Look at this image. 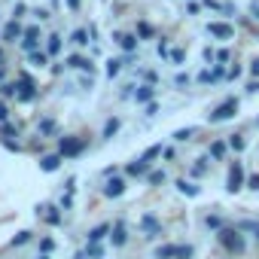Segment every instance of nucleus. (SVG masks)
<instances>
[{"label": "nucleus", "instance_id": "nucleus-12", "mask_svg": "<svg viewBox=\"0 0 259 259\" xmlns=\"http://www.w3.org/2000/svg\"><path fill=\"white\" fill-rule=\"evenodd\" d=\"M22 34H25V28H22L16 19H10V22L4 25V31H0V40H4V43H19Z\"/></svg>", "mask_w": 259, "mask_h": 259}, {"label": "nucleus", "instance_id": "nucleus-43", "mask_svg": "<svg viewBox=\"0 0 259 259\" xmlns=\"http://www.w3.org/2000/svg\"><path fill=\"white\" fill-rule=\"evenodd\" d=\"M168 58H171L174 64H183V61H186V55H183V49H171V55H168Z\"/></svg>", "mask_w": 259, "mask_h": 259}, {"label": "nucleus", "instance_id": "nucleus-45", "mask_svg": "<svg viewBox=\"0 0 259 259\" xmlns=\"http://www.w3.org/2000/svg\"><path fill=\"white\" fill-rule=\"evenodd\" d=\"M247 189H253V192H259V174H253V177H247Z\"/></svg>", "mask_w": 259, "mask_h": 259}, {"label": "nucleus", "instance_id": "nucleus-10", "mask_svg": "<svg viewBox=\"0 0 259 259\" xmlns=\"http://www.w3.org/2000/svg\"><path fill=\"white\" fill-rule=\"evenodd\" d=\"M113 40L122 46V52H138V46H141L138 34H128V31H113Z\"/></svg>", "mask_w": 259, "mask_h": 259}, {"label": "nucleus", "instance_id": "nucleus-41", "mask_svg": "<svg viewBox=\"0 0 259 259\" xmlns=\"http://www.w3.org/2000/svg\"><path fill=\"white\" fill-rule=\"evenodd\" d=\"M52 250H55V241H52V238H43V241H40V253H46V256H49Z\"/></svg>", "mask_w": 259, "mask_h": 259}, {"label": "nucleus", "instance_id": "nucleus-47", "mask_svg": "<svg viewBox=\"0 0 259 259\" xmlns=\"http://www.w3.org/2000/svg\"><path fill=\"white\" fill-rule=\"evenodd\" d=\"M238 76H241V67H238V64H235V67H229V70H226V79H238Z\"/></svg>", "mask_w": 259, "mask_h": 259}, {"label": "nucleus", "instance_id": "nucleus-59", "mask_svg": "<svg viewBox=\"0 0 259 259\" xmlns=\"http://www.w3.org/2000/svg\"><path fill=\"white\" fill-rule=\"evenodd\" d=\"M0 67H7V55H4V49H0Z\"/></svg>", "mask_w": 259, "mask_h": 259}, {"label": "nucleus", "instance_id": "nucleus-2", "mask_svg": "<svg viewBox=\"0 0 259 259\" xmlns=\"http://www.w3.org/2000/svg\"><path fill=\"white\" fill-rule=\"evenodd\" d=\"M235 113H238V98H226L217 110L207 113V122H210V125H220V122H229Z\"/></svg>", "mask_w": 259, "mask_h": 259}, {"label": "nucleus", "instance_id": "nucleus-56", "mask_svg": "<svg viewBox=\"0 0 259 259\" xmlns=\"http://www.w3.org/2000/svg\"><path fill=\"white\" fill-rule=\"evenodd\" d=\"M247 92H250V95H256V92H259V79H253V82H247Z\"/></svg>", "mask_w": 259, "mask_h": 259}, {"label": "nucleus", "instance_id": "nucleus-44", "mask_svg": "<svg viewBox=\"0 0 259 259\" xmlns=\"http://www.w3.org/2000/svg\"><path fill=\"white\" fill-rule=\"evenodd\" d=\"M189 82H192V76H189V73H177V76H174V85H180V89H183V85H189Z\"/></svg>", "mask_w": 259, "mask_h": 259}, {"label": "nucleus", "instance_id": "nucleus-28", "mask_svg": "<svg viewBox=\"0 0 259 259\" xmlns=\"http://www.w3.org/2000/svg\"><path fill=\"white\" fill-rule=\"evenodd\" d=\"M226 144H229V150H232V153H244V150H247V141H244L241 135H232Z\"/></svg>", "mask_w": 259, "mask_h": 259}, {"label": "nucleus", "instance_id": "nucleus-52", "mask_svg": "<svg viewBox=\"0 0 259 259\" xmlns=\"http://www.w3.org/2000/svg\"><path fill=\"white\" fill-rule=\"evenodd\" d=\"M79 85H82V89H92V85H95V79H92V76H79Z\"/></svg>", "mask_w": 259, "mask_h": 259}, {"label": "nucleus", "instance_id": "nucleus-33", "mask_svg": "<svg viewBox=\"0 0 259 259\" xmlns=\"http://www.w3.org/2000/svg\"><path fill=\"white\" fill-rule=\"evenodd\" d=\"M165 180H168L165 171H150V174H147V183H153V186H159V183H165Z\"/></svg>", "mask_w": 259, "mask_h": 259}, {"label": "nucleus", "instance_id": "nucleus-23", "mask_svg": "<svg viewBox=\"0 0 259 259\" xmlns=\"http://www.w3.org/2000/svg\"><path fill=\"white\" fill-rule=\"evenodd\" d=\"M46 52H49V58H55L61 52V34H49L46 37Z\"/></svg>", "mask_w": 259, "mask_h": 259}, {"label": "nucleus", "instance_id": "nucleus-17", "mask_svg": "<svg viewBox=\"0 0 259 259\" xmlns=\"http://www.w3.org/2000/svg\"><path fill=\"white\" fill-rule=\"evenodd\" d=\"M125 171H128V177H144V174H150V162H144V159L138 156L135 162L125 165Z\"/></svg>", "mask_w": 259, "mask_h": 259}, {"label": "nucleus", "instance_id": "nucleus-36", "mask_svg": "<svg viewBox=\"0 0 259 259\" xmlns=\"http://www.w3.org/2000/svg\"><path fill=\"white\" fill-rule=\"evenodd\" d=\"M204 171H207V159H198V162L192 165V171H189V174H192V177H201Z\"/></svg>", "mask_w": 259, "mask_h": 259}, {"label": "nucleus", "instance_id": "nucleus-54", "mask_svg": "<svg viewBox=\"0 0 259 259\" xmlns=\"http://www.w3.org/2000/svg\"><path fill=\"white\" fill-rule=\"evenodd\" d=\"M250 73L259 79V58H253V61H250Z\"/></svg>", "mask_w": 259, "mask_h": 259}, {"label": "nucleus", "instance_id": "nucleus-57", "mask_svg": "<svg viewBox=\"0 0 259 259\" xmlns=\"http://www.w3.org/2000/svg\"><path fill=\"white\" fill-rule=\"evenodd\" d=\"M64 4H67V10H70V13H76V10H79V0H64Z\"/></svg>", "mask_w": 259, "mask_h": 259}, {"label": "nucleus", "instance_id": "nucleus-4", "mask_svg": "<svg viewBox=\"0 0 259 259\" xmlns=\"http://www.w3.org/2000/svg\"><path fill=\"white\" fill-rule=\"evenodd\" d=\"M244 183H247V174H244V165L235 159L232 165H229V174H226V189L229 192H238V189H244Z\"/></svg>", "mask_w": 259, "mask_h": 259}, {"label": "nucleus", "instance_id": "nucleus-13", "mask_svg": "<svg viewBox=\"0 0 259 259\" xmlns=\"http://www.w3.org/2000/svg\"><path fill=\"white\" fill-rule=\"evenodd\" d=\"M150 101H156V85H153V82L138 85V89H135V104H150Z\"/></svg>", "mask_w": 259, "mask_h": 259}, {"label": "nucleus", "instance_id": "nucleus-53", "mask_svg": "<svg viewBox=\"0 0 259 259\" xmlns=\"http://www.w3.org/2000/svg\"><path fill=\"white\" fill-rule=\"evenodd\" d=\"M4 147H7V150H13V153H22V147H19V144H13V141H7V138H4Z\"/></svg>", "mask_w": 259, "mask_h": 259}, {"label": "nucleus", "instance_id": "nucleus-60", "mask_svg": "<svg viewBox=\"0 0 259 259\" xmlns=\"http://www.w3.org/2000/svg\"><path fill=\"white\" fill-rule=\"evenodd\" d=\"M4 76H7V67H0V82H4Z\"/></svg>", "mask_w": 259, "mask_h": 259}, {"label": "nucleus", "instance_id": "nucleus-3", "mask_svg": "<svg viewBox=\"0 0 259 259\" xmlns=\"http://www.w3.org/2000/svg\"><path fill=\"white\" fill-rule=\"evenodd\" d=\"M156 259H192L195 256V250L186 244V247H177V244H165V247H156V253H153Z\"/></svg>", "mask_w": 259, "mask_h": 259}, {"label": "nucleus", "instance_id": "nucleus-58", "mask_svg": "<svg viewBox=\"0 0 259 259\" xmlns=\"http://www.w3.org/2000/svg\"><path fill=\"white\" fill-rule=\"evenodd\" d=\"M64 189H67V192H73V189H76V177H67V186H64Z\"/></svg>", "mask_w": 259, "mask_h": 259}, {"label": "nucleus", "instance_id": "nucleus-34", "mask_svg": "<svg viewBox=\"0 0 259 259\" xmlns=\"http://www.w3.org/2000/svg\"><path fill=\"white\" fill-rule=\"evenodd\" d=\"M16 92H19L16 82H0V95H4V98H16Z\"/></svg>", "mask_w": 259, "mask_h": 259}, {"label": "nucleus", "instance_id": "nucleus-14", "mask_svg": "<svg viewBox=\"0 0 259 259\" xmlns=\"http://www.w3.org/2000/svg\"><path fill=\"white\" fill-rule=\"evenodd\" d=\"M125 241H128L125 223H113V226H110V244H113V247H125Z\"/></svg>", "mask_w": 259, "mask_h": 259}, {"label": "nucleus", "instance_id": "nucleus-18", "mask_svg": "<svg viewBox=\"0 0 259 259\" xmlns=\"http://www.w3.org/2000/svg\"><path fill=\"white\" fill-rule=\"evenodd\" d=\"M28 61H31V67H49V64H52V58H49L46 49H34V52H28Z\"/></svg>", "mask_w": 259, "mask_h": 259}, {"label": "nucleus", "instance_id": "nucleus-15", "mask_svg": "<svg viewBox=\"0 0 259 259\" xmlns=\"http://www.w3.org/2000/svg\"><path fill=\"white\" fill-rule=\"evenodd\" d=\"M122 192H125V180H122V177H110V180L104 183V195H107V198H119Z\"/></svg>", "mask_w": 259, "mask_h": 259}, {"label": "nucleus", "instance_id": "nucleus-16", "mask_svg": "<svg viewBox=\"0 0 259 259\" xmlns=\"http://www.w3.org/2000/svg\"><path fill=\"white\" fill-rule=\"evenodd\" d=\"M61 153H49V156H43L40 159V171H46V174H52V171H58L61 168Z\"/></svg>", "mask_w": 259, "mask_h": 259}, {"label": "nucleus", "instance_id": "nucleus-40", "mask_svg": "<svg viewBox=\"0 0 259 259\" xmlns=\"http://www.w3.org/2000/svg\"><path fill=\"white\" fill-rule=\"evenodd\" d=\"M204 226H207V229H217V232H220V229H223V220H220V217H204Z\"/></svg>", "mask_w": 259, "mask_h": 259}, {"label": "nucleus", "instance_id": "nucleus-31", "mask_svg": "<svg viewBox=\"0 0 259 259\" xmlns=\"http://www.w3.org/2000/svg\"><path fill=\"white\" fill-rule=\"evenodd\" d=\"M70 43H76V46H85V43H89V31H85V28H76V31L70 34Z\"/></svg>", "mask_w": 259, "mask_h": 259}, {"label": "nucleus", "instance_id": "nucleus-37", "mask_svg": "<svg viewBox=\"0 0 259 259\" xmlns=\"http://www.w3.org/2000/svg\"><path fill=\"white\" fill-rule=\"evenodd\" d=\"M28 241H31V232H19V235H16V238H13L10 244H13V247H25Z\"/></svg>", "mask_w": 259, "mask_h": 259}, {"label": "nucleus", "instance_id": "nucleus-8", "mask_svg": "<svg viewBox=\"0 0 259 259\" xmlns=\"http://www.w3.org/2000/svg\"><path fill=\"white\" fill-rule=\"evenodd\" d=\"M223 76H226V67H223V64H210V67L204 64V67L198 70V76H195V82H201V85H207V82H220Z\"/></svg>", "mask_w": 259, "mask_h": 259}, {"label": "nucleus", "instance_id": "nucleus-24", "mask_svg": "<svg viewBox=\"0 0 259 259\" xmlns=\"http://www.w3.org/2000/svg\"><path fill=\"white\" fill-rule=\"evenodd\" d=\"M135 34H138V40H153L156 37V28L150 22H138V31Z\"/></svg>", "mask_w": 259, "mask_h": 259}, {"label": "nucleus", "instance_id": "nucleus-7", "mask_svg": "<svg viewBox=\"0 0 259 259\" xmlns=\"http://www.w3.org/2000/svg\"><path fill=\"white\" fill-rule=\"evenodd\" d=\"M43 40H46V37H43V31H40V28H28V31L22 34V40H19V43H22V52L28 55V52H34V49H40V43H43Z\"/></svg>", "mask_w": 259, "mask_h": 259}, {"label": "nucleus", "instance_id": "nucleus-26", "mask_svg": "<svg viewBox=\"0 0 259 259\" xmlns=\"http://www.w3.org/2000/svg\"><path fill=\"white\" fill-rule=\"evenodd\" d=\"M37 135H40V138H49V135H55V119H40V125H37Z\"/></svg>", "mask_w": 259, "mask_h": 259}, {"label": "nucleus", "instance_id": "nucleus-22", "mask_svg": "<svg viewBox=\"0 0 259 259\" xmlns=\"http://www.w3.org/2000/svg\"><path fill=\"white\" fill-rule=\"evenodd\" d=\"M122 64H125V58H107V64H104V73L113 79V76H119V73H122Z\"/></svg>", "mask_w": 259, "mask_h": 259}, {"label": "nucleus", "instance_id": "nucleus-61", "mask_svg": "<svg viewBox=\"0 0 259 259\" xmlns=\"http://www.w3.org/2000/svg\"><path fill=\"white\" fill-rule=\"evenodd\" d=\"M37 259H49V256H46V253H40V256H37Z\"/></svg>", "mask_w": 259, "mask_h": 259}, {"label": "nucleus", "instance_id": "nucleus-50", "mask_svg": "<svg viewBox=\"0 0 259 259\" xmlns=\"http://www.w3.org/2000/svg\"><path fill=\"white\" fill-rule=\"evenodd\" d=\"M186 13H189V16H198V13H201V4H186Z\"/></svg>", "mask_w": 259, "mask_h": 259}, {"label": "nucleus", "instance_id": "nucleus-20", "mask_svg": "<svg viewBox=\"0 0 259 259\" xmlns=\"http://www.w3.org/2000/svg\"><path fill=\"white\" fill-rule=\"evenodd\" d=\"M141 226H144V229H147V235H150V238H153V235H159V232H162V226H159V220H156V217H153V213H144V217H141Z\"/></svg>", "mask_w": 259, "mask_h": 259}, {"label": "nucleus", "instance_id": "nucleus-25", "mask_svg": "<svg viewBox=\"0 0 259 259\" xmlns=\"http://www.w3.org/2000/svg\"><path fill=\"white\" fill-rule=\"evenodd\" d=\"M226 150H229V144H226V141H213V144H210V159L223 162V159H226Z\"/></svg>", "mask_w": 259, "mask_h": 259}, {"label": "nucleus", "instance_id": "nucleus-32", "mask_svg": "<svg viewBox=\"0 0 259 259\" xmlns=\"http://www.w3.org/2000/svg\"><path fill=\"white\" fill-rule=\"evenodd\" d=\"M201 61H204L207 67H210V64H217V49H210V46H204V49H201Z\"/></svg>", "mask_w": 259, "mask_h": 259}, {"label": "nucleus", "instance_id": "nucleus-38", "mask_svg": "<svg viewBox=\"0 0 259 259\" xmlns=\"http://www.w3.org/2000/svg\"><path fill=\"white\" fill-rule=\"evenodd\" d=\"M0 135H7V138H13V135H16V138H19V128H16V125H10V122H0Z\"/></svg>", "mask_w": 259, "mask_h": 259}, {"label": "nucleus", "instance_id": "nucleus-19", "mask_svg": "<svg viewBox=\"0 0 259 259\" xmlns=\"http://www.w3.org/2000/svg\"><path fill=\"white\" fill-rule=\"evenodd\" d=\"M174 186H177V192L180 195H189V198H195V195H201V189L192 183V180H186V177H180V180H174Z\"/></svg>", "mask_w": 259, "mask_h": 259}, {"label": "nucleus", "instance_id": "nucleus-46", "mask_svg": "<svg viewBox=\"0 0 259 259\" xmlns=\"http://www.w3.org/2000/svg\"><path fill=\"white\" fill-rule=\"evenodd\" d=\"M64 70H67V67H64V61H52V73H55V76H61Z\"/></svg>", "mask_w": 259, "mask_h": 259}, {"label": "nucleus", "instance_id": "nucleus-29", "mask_svg": "<svg viewBox=\"0 0 259 259\" xmlns=\"http://www.w3.org/2000/svg\"><path fill=\"white\" fill-rule=\"evenodd\" d=\"M162 150H165V147H162V144H153V147H150V150H144V156H141V159H144V162H150V165H153V159H159V156H162Z\"/></svg>", "mask_w": 259, "mask_h": 259}, {"label": "nucleus", "instance_id": "nucleus-42", "mask_svg": "<svg viewBox=\"0 0 259 259\" xmlns=\"http://www.w3.org/2000/svg\"><path fill=\"white\" fill-rule=\"evenodd\" d=\"M34 16H37L40 22H49V19H52V13H49L46 7H37V10H34Z\"/></svg>", "mask_w": 259, "mask_h": 259}, {"label": "nucleus", "instance_id": "nucleus-39", "mask_svg": "<svg viewBox=\"0 0 259 259\" xmlns=\"http://www.w3.org/2000/svg\"><path fill=\"white\" fill-rule=\"evenodd\" d=\"M82 256H89V259H101V256H104V250H101L98 244H89V250H85Z\"/></svg>", "mask_w": 259, "mask_h": 259}, {"label": "nucleus", "instance_id": "nucleus-62", "mask_svg": "<svg viewBox=\"0 0 259 259\" xmlns=\"http://www.w3.org/2000/svg\"><path fill=\"white\" fill-rule=\"evenodd\" d=\"M256 125H259V119H256Z\"/></svg>", "mask_w": 259, "mask_h": 259}, {"label": "nucleus", "instance_id": "nucleus-11", "mask_svg": "<svg viewBox=\"0 0 259 259\" xmlns=\"http://www.w3.org/2000/svg\"><path fill=\"white\" fill-rule=\"evenodd\" d=\"M64 67H73V70H85L89 76L95 73V61L85 58V55H64Z\"/></svg>", "mask_w": 259, "mask_h": 259}, {"label": "nucleus", "instance_id": "nucleus-6", "mask_svg": "<svg viewBox=\"0 0 259 259\" xmlns=\"http://www.w3.org/2000/svg\"><path fill=\"white\" fill-rule=\"evenodd\" d=\"M204 34L213 37V40H223V43H226V40L235 37V28H232L229 22H207V25H204Z\"/></svg>", "mask_w": 259, "mask_h": 259}, {"label": "nucleus", "instance_id": "nucleus-51", "mask_svg": "<svg viewBox=\"0 0 259 259\" xmlns=\"http://www.w3.org/2000/svg\"><path fill=\"white\" fill-rule=\"evenodd\" d=\"M226 61H229V52H226V49H220V52H217V64H226Z\"/></svg>", "mask_w": 259, "mask_h": 259}, {"label": "nucleus", "instance_id": "nucleus-30", "mask_svg": "<svg viewBox=\"0 0 259 259\" xmlns=\"http://www.w3.org/2000/svg\"><path fill=\"white\" fill-rule=\"evenodd\" d=\"M195 132H198V128H192V125H189V128H177V132H174V141H177V144H183V141H189Z\"/></svg>", "mask_w": 259, "mask_h": 259}, {"label": "nucleus", "instance_id": "nucleus-1", "mask_svg": "<svg viewBox=\"0 0 259 259\" xmlns=\"http://www.w3.org/2000/svg\"><path fill=\"white\" fill-rule=\"evenodd\" d=\"M217 241H220L229 253H235V256H241V253L247 250V241H244V235H241L238 226H235V229H232V226H223L220 235H217Z\"/></svg>", "mask_w": 259, "mask_h": 259}, {"label": "nucleus", "instance_id": "nucleus-5", "mask_svg": "<svg viewBox=\"0 0 259 259\" xmlns=\"http://www.w3.org/2000/svg\"><path fill=\"white\" fill-rule=\"evenodd\" d=\"M82 150H85V138H61V141H58L61 159H76Z\"/></svg>", "mask_w": 259, "mask_h": 259}, {"label": "nucleus", "instance_id": "nucleus-35", "mask_svg": "<svg viewBox=\"0 0 259 259\" xmlns=\"http://www.w3.org/2000/svg\"><path fill=\"white\" fill-rule=\"evenodd\" d=\"M25 16H28V4H22V0H19V4L13 7V19L19 22V19H25Z\"/></svg>", "mask_w": 259, "mask_h": 259}, {"label": "nucleus", "instance_id": "nucleus-49", "mask_svg": "<svg viewBox=\"0 0 259 259\" xmlns=\"http://www.w3.org/2000/svg\"><path fill=\"white\" fill-rule=\"evenodd\" d=\"M7 119H10V107L0 101V122H7Z\"/></svg>", "mask_w": 259, "mask_h": 259}, {"label": "nucleus", "instance_id": "nucleus-9", "mask_svg": "<svg viewBox=\"0 0 259 259\" xmlns=\"http://www.w3.org/2000/svg\"><path fill=\"white\" fill-rule=\"evenodd\" d=\"M37 217H40L43 223H49V226H64V213H61L58 204H43V207H37Z\"/></svg>", "mask_w": 259, "mask_h": 259}, {"label": "nucleus", "instance_id": "nucleus-55", "mask_svg": "<svg viewBox=\"0 0 259 259\" xmlns=\"http://www.w3.org/2000/svg\"><path fill=\"white\" fill-rule=\"evenodd\" d=\"M250 16L259 19V0H253V4H250Z\"/></svg>", "mask_w": 259, "mask_h": 259}, {"label": "nucleus", "instance_id": "nucleus-27", "mask_svg": "<svg viewBox=\"0 0 259 259\" xmlns=\"http://www.w3.org/2000/svg\"><path fill=\"white\" fill-rule=\"evenodd\" d=\"M119 125H122V122H119L116 116H113V119H107V122H104V132H101V138H107V141H110V138L119 132Z\"/></svg>", "mask_w": 259, "mask_h": 259}, {"label": "nucleus", "instance_id": "nucleus-21", "mask_svg": "<svg viewBox=\"0 0 259 259\" xmlns=\"http://www.w3.org/2000/svg\"><path fill=\"white\" fill-rule=\"evenodd\" d=\"M107 235H110V223H101V226H95V229L89 232V244H101Z\"/></svg>", "mask_w": 259, "mask_h": 259}, {"label": "nucleus", "instance_id": "nucleus-48", "mask_svg": "<svg viewBox=\"0 0 259 259\" xmlns=\"http://www.w3.org/2000/svg\"><path fill=\"white\" fill-rule=\"evenodd\" d=\"M64 207H67V210H70V207H73V192H67V195H64V198H61V210H64Z\"/></svg>", "mask_w": 259, "mask_h": 259}]
</instances>
